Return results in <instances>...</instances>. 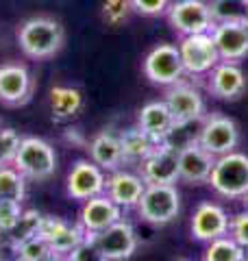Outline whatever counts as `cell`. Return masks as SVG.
Returning a JSON list of instances; mask_svg holds the SVG:
<instances>
[{"label": "cell", "mask_w": 248, "mask_h": 261, "mask_svg": "<svg viewBox=\"0 0 248 261\" xmlns=\"http://www.w3.org/2000/svg\"><path fill=\"white\" fill-rule=\"evenodd\" d=\"M18 44L20 50L35 61L51 59L63 48L65 31L55 18L48 15H35V18L24 20L18 27Z\"/></svg>", "instance_id": "1"}, {"label": "cell", "mask_w": 248, "mask_h": 261, "mask_svg": "<svg viewBox=\"0 0 248 261\" xmlns=\"http://www.w3.org/2000/svg\"><path fill=\"white\" fill-rule=\"evenodd\" d=\"M135 209L144 222L165 226L181 214V194L175 183H146Z\"/></svg>", "instance_id": "2"}, {"label": "cell", "mask_w": 248, "mask_h": 261, "mask_svg": "<svg viewBox=\"0 0 248 261\" xmlns=\"http://www.w3.org/2000/svg\"><path fill=\"white\" fill-rule=\"evenodd\" d=\"M57 152L53 144L41 137H22L13 166L24 174L27 181H48L57 172Z\"/></svg>", "instance_id": "3"}, {"label": "cell", "mask_w": 248, "mask_h": 261, "mask_svg": "<svg viewBox=\"0 0 248 261\" xmlns=\"http://www.w3.org/2000/svg\"><path fill=\"white\" fill-rule=\"evenodd\" d=\"M209 183L225 198H242L248 192V157L237 150L220 154L211 170Z\"/></svg>", "instance_id": "4"}, {"label": "cell", "mask_w": 248, "mask_h": 261, "mask_svg": "<svg viewBox=\"0 0 248 261\" xmlns=\"http://www.w3.org/2000/svg\"><path fill=\"white\" fill-rule=\"evenodd\" d=\"M87 238L94 242L98 255L105 261H124L133 257V252L137 250V244H139L135 226L124 218L98 233H87Z\"/></svg>", "instance_id": "5"}, {"label": "cell", "mask_w": 248, "mask_h": 261, "mask_svg": "<svg viewBox=\"0 0 248 261\" xmlns=\"http://www.w3.org/2000/svg\"><path fill=\"white\" fill-rule=\"evenodd\" d=\"M165 13H168L170 27L181 37L194 35V33H211L216 27L209 3L205 0H175Z\"/></svg>", "instance_id": "6"}, {"label": "cell", "mask_w": 248, "mask_h": 261, "mask_svg": "<svg viewBox=\"0 0 248 261\" xmlns=\"http://www.w3.org/2000/svg\"><path fill=\"white\" fill-rule=\"evenodd\" d=\"M179 53H181V59H183L185 74H192V76H203L220 63V55L211 33L185 35L179 44Z\"/></svg>", "instance_id": "7"}, {"label": "cell", "mask_w": 248, "mask_h": 261, "mask_svg": "<svg viewBox=\"0 0 248 261\" xmlns=\"http://www.w3.org/2000/svg\"><path fill=\"white\" fill-rule=\"evenodd\" d=\"M144 74L155 85H175L185 74L183 59H181L179 46L159 44L155 46L144 59Z\"/></svg>", "instance_id": "8"}, {"label": "cell", "mask_w": 248, "mask_h": 261, "mask_svg": "<svg viewBox=\"0 0 248 261\" xmlns=\"http://www.w3.org/2000/svg\"><path fill=\"white\" fill-rule=\"evenodd\" d=\"M198 144H201L205 150H209L211 154H216V157L235 150L239 144L237 124L229 116H225V113H211V116L205 118L203 126H201Z\"/></svg>", "instance_id": "9"}, {"label": "cell", "mask_w": 248, "mask_h": 261, "mask_svg": "<svg viewBox=\"0 0 248 261\" xmlns=\"http://www.w3.org/2000/svg\"><path fill=\"white\" fill-rule=\"evenodd\" d=\"M137 168H139V176L146 183H177L179 181V146L170 144V140L159 142Z\"/></svg>", "instance_id": "10"}, {"label": "cell", "mask_w": 248, "mask_h": 261, "mask_svg": "<svg viewBox=\"0 0 248 261\" xmlns=\"http://www.w3.org/2000/svg\"><path fill=\"white\" fill-rule=\"evenodd\" d=\"M107 176L101 166H96L92 159H79L72 163L68 178H65V192L72 200H87L92 196L105 194Z\"/></svg>", "instance_id": "11"}, {"label": "cell", "mask_w": 248, "mask_h": 261, "mask_svg": "<svg viewBox=\"0 0 248 261\" xmlns=\"http://www.w3.org/2000/svg\"><path fill=\"white\" fill-rule=\"evenodd\" d=\"M165 105H168L172 120H175V128H183L205 116V100L201 92L187 83H181V81L170 85L168 94H165Z\"/></svg>", "instance_id": "12"}, {"label": "cell", "mask_w": 248, "mask_h": 261, "mask_svg": "<svg viewBox=\"0 0 248 261\" xmlns=\"http://www.w3.org/2000/svg\"><path fill=\"white\" fill-rule=\"evenodd\" d=\"M33 92H35V81L27 65L15 61L0 65V102L20 107L31 100Z\"/></svg>", "instance_id": "13"}, {"label": "cell", "mask_w": 248, "mask_h": 261, "mask_svg": "<svg viewBox=\"0 0 248 261\" xmlns=\"http://www.w3.org/2000/svg\"><path fill=\"white\" fill-rule=\"evenodd\" d=\"M39 235L48 242L55 259L68 257L85 240V231H83V226L79 222L70 224L59 216H44L41 226H39Z\"/></svg>", "instance_id": "14"}, {"label": "cell", "mask_w": 248, "mask_h": 261, "mask_svg": "<svg viewBox=\"0 0 248 261\" xmlns=\"http://www.w3.org/2000/svg\"><path fill=\"white\" fill-rule=\"evenodd\" d=\"M216 154L205 150L201 144L189 142L179 148V178L187 185H201L209 183L211 170L216 166Z\"/></svg>", "instance_id": "15"}, {"label": "cell", "mask_w": 248, "mask_h": 261, "mask_svg": "<svg viewBox=\"0 0 248 261\" xmlns=\"http://www.w3.org/2000/svg\"><path fill=\"white\" fill-rule=\"evenodd\" d=\"M211 37L216 42L220 61L237 63L248 55V18L235 22H218L211 31Z\"/></svg>", "instance_id": "16"}, {"label": "cell", "mask_w": 248, "mask_h": 261, "mask_svg": "<svg viewBox=\"0 0 248 261\" xmlns=\"http://www.w3.org/2000/svg\"><path fill=\"white\" fill-rule=\"evenodd\" d=\"M118 220H122V207L107 194H98L83 200V207L79 211V224L85 233H98Z\"/></svg>", "instance_id": "17"}, {"label": "cell", "mask_w": 248, "mask_h": 261, "mask_svg": "<svg viewBox=\"0 0 248 261\" xmlns=\"http://www.w3.org/2000/svg\"><path fill=\"white\" fill-rule=\"evenodd\" d=\"M229 216L216 202H201L192 218V238L198 242H207L222 238L229 233Z\"/></svg>", "instance_id": "18"}, {"label": "cell", "mask_w": 248, "mask_h": 261, "mask_svg": "<svg viewBox=\"0 0 248 261\" xmlns=\"http://www.w3.org/2000/svg\"><path fill=\"white\" fill-rule=\"evenodd\" d=\"M146 190V181L135 172H127V170H113L107 176L105 194L109 196L113 202H118L122 209H133L137 207L139 198Z\"/></svg>", "instance_id": "19"}, {"label": "cell", "mask_w": 248, "mask_h": 261, "mask_svg": "<svg viewBox=\"0 0 248 261\" xmlns=\"http://www.w3.org/2000/svg\"><path fill=\"white\" fill-rule=\"evenodd\" d=\"M209 92L220 100H237L246 92V74L233 61H220L209 72Z\"/></svg>", "instance_id": "20"}, {"label": "cell", "mask_w": 248, "mask_h": 261, "mask_svg": "<svg viewBox=\"0 0 248 261\" xmlns=\"http://www.w3.org/2000/svg\"><path fill=\"white\" fill-rule=\"evenodd\" d=\"M137 126L142 128L146 135H151L157 144L170 140V135L175 133V120H172V113L168 109V105H165V100L146 102L144 107L139 109Z\"/></svg>", "instance_id": "21"}, {"label": "cell", "mask_w": 248, "mask_h": 261, "mask_svg": "<svg viewBox=\"0 0 248 261\" xmlns=\"http://www.w3.org/2000/svg\"><path fill=\"white\" fill-rule=\"evenodd\" d=\"M87 150H89V159L96 166H101L105 172H113V170L122 168L124 163L120 135L111 133V130H101L98 135H94L92 142L87 144Z\"/></svg>", "instance_id": "22"}, {"label": "cell", "mask_w": 248, "mask_h": 261, "mask_svg": "<svg viewBox=\"0 0 248 261\" xmlns=\"http://www.w3.org/2000/svg\"><path fill=\"white\" fill-rule=\"evenodd\" d=\"M83 94L77 87L68 85H55L51 89V111L55 122H68L74 120L83 111Z\"/></svg>", "instance_id": "23"}, {"label": "cell", "mask_w": 248, "mask_h": 261, "mask_svg": "<svg viewBox=\"0 0 248 261\" xmlns=\"http://www.w3.org/2000/svg\"><path fill=\"white\" fill-rule=\"evenodd\" d=\"M120 144H122V154H124V163H135L139 166L151 150L157 146V142L153 140L151 135H146L139 126L127 128L120 133Z\"/></svg>", "instance_id": "24"}, {"label": "cell", "mask_w": 248, "mask_h": 261, "mask_svg": "<svg viewBox=\"0 0 248 261\" xmlns=\"http://www.w3.org/2000/svg\"><path fill=\"white\" fill-rule=\"evenodd\" d=\"M24 196H27V178H24V174L13 163L0 166V200L24 202Z\"/></svg>", "instance_id": "25"}, {"label": "cell", "mask_w": 248, "mask_h": 261, "mask_svg": "<svg viewBox=\"0 0 248 261\" xmlns=\"http://www.w3.org/2000/svg\"><path fill=\"white\" fill-rule=\"evenodd\" d=\"M248 259V250L231 238V235H222L209 242L205 250V261H244Z\"/></svg>", "instance_id": "26"}, {"label": "cell", "mask_w": 248, "mask_h": 261, "mask_svg": "<svg viewBox=\"0 0 248 261\" xmlns=\"http://www.w3.org/2000/svg\"><path fill=\"white\" fill-rule=\"evenodd\" d=\"M15 259L20 261H48L55 259L48 242L41 235H33V238L15 244Z\"/></svg>", "instance_id": "27"}, {"label": "cell", "mask_w": 248, "mask_h": 261, "mask_svg": "<svg viewBox=\"0 0 248 261\" xmlns=\"http://www.w3.org/2000/svg\"><path fill=\"white\" fill-rule=\"evenodd\" d=\"M209 9L216 24L248 18V3H244V0H211Z\"/></svg>", "instance_id": "28"}, {"label": "cell", "mask_w": 248, "mask_h": 261, "mask_svg": "<svg viewBox=\"0 0 248 261\" xmlns=\"http://www.w3.org/2000/svg\"><path fill=\"white\" fill-rule=\"evenodd\" d=\"M41 220H44V216H41L37 209H24L22 216H20L18 226H15L13 233H11L13 242L18 244V242H24V240L33 238V235H39ZM13 252H15V250H13Z\"/></svg>", "instance_id": "29"}, {"label": "cell", "mask_w": 248, "mask_h": 261, "mask_svg": "<svg viewBox=\"0 0 248 261\" xmlns=\"http://www.w3.org/2000/svg\"><path fill=\"white\" fill-rule=\"evenodd\" d=\"M131 11V0H103V20L109 27H120L122 22H127Z\"/></svg>", "instance_id": "30"}, {"label": "cell", "mask_w": 248, "mask_h": 261, "mask_svg": "<svg viewBox=\"0 0 248 261\" xmlns=\"http://www.w3.org/2000/svg\"><path fill=\"white\" fill-rule=\"evenodd\" d=\"M20 140H22V135L15 128L0 126V166H9V163H13Z\"/></svg>", "instance_id": "31"}, {"label": "cell", "mask_w": 248, "mask_h": 261, "mask_svg": "<svg viewBox=\"0 0 248 261\" xmlns=\"http://www.w3.org/2000/svg\"><path fill=\"white\" fill-rule=\"evenodd\" d=\"M22 202L0 200V233H13L22 216Z\"/></svg>", "instance_id": "32"}, {"label": "cell", "mask_w": 248, "mask_h": 261, "mask_svg": "<svg viewBox=\"0 0 248 261\" xmlns=\"http://www.w3.org/2000/svg\"><path fill=\"white\" fill-rule=\"evenodd\" d=\"M229 235L233 238L239 246L248 250V209L239 211L229 220Z\"/></svg>", "instance_id": "33"}, {"label": "cell", "mask_w": 248, "mask_h": 261, "mask_svg": "<svg viewBox=\"0 0 248 261\" xmlns=\"http://www.w3.org/2000/svg\"><path fill=\"white\" fill-rule=\"evenodd\" d=\"M131 7L142 15H161L168 11L170 0H131Z\"/></svg>", "instance_id": "34"}, {"label": "cell", "mask_w": 248, "mask_h": 261, "mask_svg": "<svg viewBox=\"0 0 248 261\" xmlns=\"http://www.w3.org/2000/svg\"><path fill=\"white\" fill-rule=\"evenodd\" d=\"M65 259H70V261H96V259H101V255H98L94 242L89 240L87 233H85V240H83Z\"/></svg>", "instance_id": "35"}, {"label": "cell", "mask_w": 248, "mask_h": 261, "mask_svg": "<svg viewBox=\"0 0 248 261\" xmlns=\"http://www.w3.org/2000/svg\"><path fill=\"white\" fill-rule=\"evenodd\" d=\"M242 202H244V207H246V209H248V192H246V194H244V196H242Z\"/></svg>", "instance_id": "36"}, {"label": "cell", "mask_w": 248, "mask_h": 261, "mask_svg": "<svg viewBox=\"0 0 248 261\" xmlns=\"http://www.w3.org/2000/svg\"><path fill=\"white\" fill-rule=\"evenodd\" d=\"M244 3H248V0H244Z\"/></svg>", "instance_id": "37"}]
</instances>
